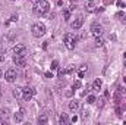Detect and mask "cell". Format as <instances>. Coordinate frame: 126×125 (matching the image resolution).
Returning <instances> with one entry per match:
<instances>
[{
	"label": "cell",
	"instance_id": "1",
	"mask_svg": "<svg viewBox=\"0 0 126 125\" xmlns=\"http://www.w3.org/2000/svg\"><path fill=\"white\" fill-rule=\"evenodd\" d=\"M48 7H50V4L47 0H38L34 4V13L35 15H44L48 12Z\"/></svg>",
	"mask_w": 126,
	"mask_h": 125
},
{
	"label": "cell",
	"instance_id": "2",
	"mask_svg": "<svg viewBox=\"0 0 126 125\" xmlns=\"http://www.w3.org/2000/svg\"><path fill=\"white\" fill-rule=\"evenodd\" d=\"M63 43H64L66 49L73 50V49H75V44H76V37H75L73 34L67 32V34H64V37H63Z\"/></svg>",
	"mask_w": 126,
	"mask_h": 125
},
{
	"label": "cell",
	"instance_id": "3",
	"mask_svg": "<svg viewBox=\"0 0 126 125\" xmlns=\"http://www.w3.org/2000/svg\"><path fill=\"white\" fill-rule=\"evenodd\" d=\"M31 32L34 37H43L46 34V27L44 24H34L31 28Z\"/></svg>",
	"mask_w": 126,
	"mask_h": 125
},
{
	"label": "cell",
	"instance_id": "4",
	"mask_svg": "<svg viewBox=\"0 0 126 125\" xmlns=\"http://www.w3.org/2000/svg\"><path fill=\"white\" fill-rule=\"evenodd\" d=\"M103 32H104L103 25H100V24H97V22H94V24L91 25V34H93L94 37H101Z\"/></svg>",
	"mask_w": 126,
	"mask_h": 125
},
{
	"label": "cell",
	"instance_id": "5",
	"mask_svg": "<svg viewBox=\"0 0 126 125\" xmlns=\"http://www.w3.org/2000/svg\"><path fill=\"white\" fill-rule=\"evenodd\" d=\"M13 62L16 66H21V68H24V66H27V59H25V55H15L13 56Z\"/></svg>",
	"mask_w": 126,
	"mask_h": 125
},
{
	"label": "cell",
	"instance_id": "6",
	"mask_svg": "<svg viewBox=\"0 0 126 125\" xmlns=\"http://www.w3.org/2000/svg\"><path fill=\"white\" fill-rule=\"evenodd\" d=\"M34 94H35V90H34L32 87H25V88H24V96H22V97H24L25 102H30L32 97H34Z\"/></svg>",
	"mask_w": 126,
	"mask_h": 125
},
{
	"label": "cell",
	"instance_id": "7",
	"mask_svg": "<svg viewBox=\"0 0 126 125\" xmlns=\"http://www.w3.org/2000/svg\"><path fill=\"white\" fill-rule=\"evenodd\" d=\"M4 78H6V81L7 83H13L15 80H16V71L15 69H7L6 72H4Z\"/></svg>",
	"mask_w": 126,
	"mask_h": 125
},
{
	"label": "cell",
	"instance_id": "8",
	"mask_svg": "<svg viewBox=\"0 0 126 125\" xmlns=\"http://www.w3.org/2000/svg\"><path fill=\"white\" fill-rule=\"evenodd\" d=\"M82 25H84V16H82V15H79V16L72 22V25H70V27H72V30H75V31H76V30H81V27H82Z\"/></svg>",
	"mask_w": 126,
	"mask_h": 125
},
{
	"label": "cell",
	"instance_id": "9",
	"mask_svg": "<svg viewBox=\"0 0 126 125\" xmlns=\"http://www.w3.org/2000/svg\"><path fill=\"white\" fill-rule=\"evenodd\" d=\"M25 50H27V46L22 44V43H19V44H16L13 47V53L15 55H25Z\"/></svg>",
	"mask_w": 126,
	"mask_h": 125
},
{
	"label": "cell",
	"instance_id": "10",
	"mask_svg": "<svg viewBox=\"0 0 126 125\" xmlns=\"http://www.w3.org/2000/svg\"><path fill=\"white\" fill-rule=\"evenodd\" d=\"M69 109H70L72 112H76V110L79 109V102H78V100H72V102L69 103Z\"/></svg>",
	"mask_w": 126,
	"mask_h": 125
},
{
	"label": "cell",
	"instance_id": "11",
	"mask_svg": "<svg viewBox=\"0 0 126 125\" xmlns=\"http://www.w3.org/2000/svg\"><path fill=\"white\" fill-rule=\"evenodd\" d=\"M87 71H88V66H87V65H82V66L78 69V77H79V78H84Z\"/></svg>",
	"mask_w": 126,
	"mask_h": 125
},
{
	"label": "cell",
	"instance_id": "12",
	"mask_svg": "<svg viewBox=\"0 0 126 125\" xmlns=\"http://www.w3.org/2000/svg\"><path fill=\"white\" fill-rule=\"evenodd\" d=\"M13 118H15V121H16V122H22V121H24V109H21L19 112H16Z\"/></svg>",
	"mask_w": 126,
	"mask_h": 125
},
{
	"label": "cell",
	"instance_id": "13",
	"mask_svg": "<svg viewBox=\"0 0 126 125\" xmlns=\"http://www.w3.org/2000/svg\"><path fill=\"white\" fill-rule=\"evenodd\" d=\"M101 87H103V81L100 78H97L94 83H93V88H94L95 91H98V90H101Z\"/></svg>",
	"mask_w": 126,
	"mask_h": 125
},
{
	"label": "cell",
	"instance_id": "14",
	"mask_svg": "<svg viewBox=\"0 0 126 125\" xmlns=\"http://www.w3.org/2000/svg\"><path fill=\"white\" fill-rule=\"evenodd\" d=\"M69 122V116L66 115V113H62L60 116H59V124L60 125H66Z\"/></svg>",
	"mask_w": 126,
	"mask_h": 125
},
{
	"label": "cell",
	"instance_id": "15",
	"mask_svg": "<svg viewBox=\"0 0 126 125\" xmlns=\"http://www.w3.org/2000/svg\"><path fill=\"white\" fill-rule=\"evenodd\" d=\"M7 118H9V110H7V109H1V110H0V119L6 122Z\"/></svg>",
	"mask_w": 126,
	"mask_h": 125
},
{
	"label": "cell",
	"instance_id": "16",
	"mask_svg": "<svg viewBox=\"0 0 126 125\" xmlns=\"http://www.w3.org/2000/svg\"><path fill=\"white\" fill-rule=\"evenodd\" d=\"M13 96H15L16 99L22 97V96H24V88H19V87H16V88L13 90Z\"/></svg>",
	"mask_w": 126,
	"mask_h": 125
},
{
	"label": "cell",
	"instance_id": "17",
	"mask_svg": "<svg viewBox=\"0 0 126 125\" xmlns=\"http://www.w3.org/2000/svg\"><path fill=\"white\" fill-rule=\"evenodd\" d=\"M85 7H87L88 10H94V0H88L87 4H85Z\"/></svg>",
	"mask_w": 126,
	"mask_h": 125
},
{
	"label": "cell",
	"instance_id": "18",
	"mask_svg": "<svg viewBox=\"0 0 126 125\" xmlns=\"http://www.w3.org/2000/svg\"><path fill=\"white\" fill-rule=\"evenodd\" d=\"M103 44H104V40H103L101 37H95V46H97V47H101Z\"/></svg>",
	"mask_w": 126,
	"mask_h": 125
},
{
	"label": "cell",
	"instance_id": "19",
	"mask_svg": "<svg viewBox=\"0 0 126 125\" xmlns=\"http://www.w3.org/2000/svg\"><path fill=\"white\" fill-rule=\"evenodd\" d=\"M38 122H40V124H47V122H48V118H47V115H41V116L38 118Z\"/></svg>",
	"mask_w": 126,
	"mask_h": 125
},
{
	"label": "cell",
	"instance_id": "20",
	"mask_svg": "<svg viewBox=\"0 0 126 125\" xmlns=\"http://www.w3.org/2000/svg\"><path fill=\"white\" fill-rule=\"evenodd\" d=\"M63 16H64V19L67 21V19L70 18V9H66V10L63 12Z\"/></svg>",
	"mask_w": 126,
	"mask_h": 125
},
{
	"label": "cell",
	"instance_id": "21",
	"mask_svg": "<svg viewBox=\"0 0 126 125\" xmlns=\"http://www.w3.org/2000/svg\"><path fill=\"white\" fill-rule=\"evenodd\" d=\"M95 100H97V99H95V96H93V94H90V96H88V99H87V102H88L90 104H91V103H94Z\"/></svg>",
	"mask_w": 126,
	"mask_h": 125
},
{
	"label": "cell",
	"instance_id": "22",
	"mask_svg": "<svg viewBox=\"0 0 126 125\" xmlns=\"http://www.w3.org/2000/svg\"><path fill=\"white\" fill-rule=\"evenodd\" d=\"M73 88H81V81H79V80H76V81L73 83Z\"/></svg>",
	"mask_w": 126,
	"mask_h": 125
},
{
	"label": "cell",
	"instance_id": "23",
	"mask_svg": "<svg viewBox=\"0 0 126 125\" xmlns=\"http://www.w3.org/2000/svg\"><path fill=\"white\" fill-rule=\"evenodd\" d=\"M104 106V97H100L98 99V107H103Z\"/></svg>",
	"mask_w": 126,
	"mask_h": 125
},
{
	"label": "cell",
	"instance_id": "24",
	"mask_svg": "<svg viewBox=\"0 0 126 125\" xmlns=\"http://www.w3.org/2000/svg\"><path fill=\"white\" fill-rule=\"evenodd\" d=\"M64 72H66V74H72V72H73V66H69Z\"/></svg>",
	"mask_w": 126,
	"mask_h": 125
},
{
	"label": "cell",
	"instance_id": "25",
	"mask_svg": "<svg viewBox=\"0 0 126 125\" xmlns=\"http://www.w3.org/2000/svg\"><path fill=\"white\" fill-rule=\"evenodd\" d=\"M117 6H119V7H125V3H123L122 0H117Z\"/></svg>",
	"mask_w": 126,
	"mask_h": 125
},
{
	"label": "cell",
	"instance_id": "26",
	"mask_svg": "<svg viewBox=\"0 0 126 125\" xmlns=\"http://www.w3.org/2000/svg\"><path fill=\"white\" fill-rule=\"evenodd\" d=\"M3 61H4V53L0 52V62H3Z\"/></svg>",
	"mask_w": 126,
	"mask_h": 125
},
{
	"label": "cell",
	"instance_id": "27",
	"mask_svg": "<svg viewBox=\"0 0 126 125\" xmlns=\"http://www.w3.org/2000/svg\"><path fill=\"white\" fill-rule=\"evenodd\" d=\"M57 65H59V63H57V61H54V62H53V66H51V68H53V69H56V68H57Z\"/></svg>",
	"mask_w": 126,
	"mask_h": 125
},
{
	"label": "cell",
	"instance_id": "28",
	"mask_svg": "<svg viewBox=\"0 0 126 125\" xmlns=\"http://www.w3.org/2000/svg\"><path fill=\"white\" fill-rule=\"evenodd\" d=\"M64 74H66V72H64V71H63V69H60V71H59V77H63V75H64Z\"/></svg>",
	"mask_w": 126,
	"mask_h": 125
},
{
	"label": "cell",
	"instance_id": "29",
	"mask_svg": "<svg viewBox=\"0 0 126 125\" xmlns=\"http://www.w3.org/2000/svg\"><path fill=\"white\" fill-rule=\"evenodd\" d=\"M117 16H119V18H123V16H125V13H123V12H119V13H117Z\"/></svg>",
	"mask_w": 126,
	"mask_h": 125
},
{
	"label": "cell",
	"instance_id": "30",
	"mask_svg": "<svg viewBox=\"0 0 126 125\" xmlns=\"http://www.w3.org/2000/svg\"><path fill=\"white\" fill-rule=\"evenodd\" d=\"M46 77H48V78L51 77V78H53V74H51V72H47V74H46Z\"/></svg>",
	"mask_w": 126,
	"mask_h": 125
},
{
	"label": "cell",
	"instance_id": "31",
	"mask_svg": "<svg viewBox=\"0 0 126 125\" xmlns=\"http://www.w3.org/2000/svg\"><path fill=\"white\" fill-rule=\"evenodd\" d=\"M123 22L126 24V16H123Z\"/></svg>",
	"mask_w": 126,
	"mask_h": 125
},
{
	"label": "cell",
	"instance_id": "32",
	"mask_svg": "<svg viewBox=\"0 0 126 125\" xmlns=\"http://www.w3.org/2000/svg\"><path fill=\"white\" fill-rule=\"evenodd\" d=\"M0 78H1V69H0Z\"/></svg>",
	"mask_w": 126,
	"mask_h": 125
},
{
	"label": "cell",
	"instance_id": "33",
	"mask_svg": "<svg viewBox=\"0 0 126 125\" xmlns=\"http://www.w3.org/2000/svg\"><path fill=\"white\" fill-rule=\"evenodd\" d=\"M123 80H125V83H126V77H125V78H123Z\"/></svg>",
	"mask_w": 126,
	"mask_h": 125
},
{
	"label": "cell",
	"instance_id": "34",
	"mask_svg": "<svg viewBox=\"0 0 126 125\" xmlns=\"http://www.w3.org/2000/svg\"><path fill=\"white\" fill-rule=\"evenodd\" d=\"M125 66H126V61H125Z\"/></svg>",
	"mask_w": 126,
	"mask_h": 125
},
{
	"label": "cell",
	"instance_id": "35",
	"mask_svg": "<svg viewBox=\"0 0 126 125\" xmlns=\"http://www.w3.org/2000/svg\"><path fill=\"white\" fill-rule=\"evenodd\" d=\"M125 58H126V53H125Z\"/></svg>",
	"mask_w": 126,
	"mask_h": 125
}]
</instances>
